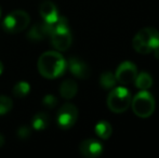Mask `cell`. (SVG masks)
<instances>
[{
	"mask_svg": "<svg viewBox=\"0 0 159 158\" xmlns=\"http://www.w3.org/2000/svg\"><path fill=\"white\" fill-rule=\"evenodd\" d=\"M37 66L41 76L47 79H54L64 74L66 62L59 52L48 51L40 55Z\"/></svg>",
	"mask_w": 159,
	"mask_h": 158,
	"instance_id": "cell-1",
	"label": "cell"
},
{
	"mask_svg": "<svg viewBox=\"0 0 159 158\" xmlns=\"http://www.w3.org/2000/svg\"><path fill=\"white\" fill-rule=\"evenodd\" d=\"M134 50L140 54H148L159 48V33L156 28H142L132 40Z\"/></svg>",
	"mask_w": 159,
	"mask_h": 158,
	"instance_id": "cell-2",
	"label": "cell"
},
{
	"mask_svg": "<svg viewBox=\"0 0 159 158\" xmlns=\"http://www.w3.org/2000/svg\"><path fill=\"white\" fill-rule=\"evenodd\" d=\"M133 113L140 118H148L155 111V100L146 90H142L131 100Z\"/></svg>",
	"mask_w": 159,
	"mask_h": 158,
	"instance_id": "cell-3",
	"label": "cell"
},
{
	"mask_svg": "<svg viewBox=\"0 0 159 158\" xmlns=\"http://www.w3.org/2000/svg\"><path fill=\"white\" fill-rule=\"evenodd\" d=\"M131 94L124 87L111 89L107 97V106L114 113H124L131 104Z\"/></svg>",
	"mask_w": 159,
	"mask_h": 158,
	"instance_id": "cell-4",
	"label": "cell"
},
{
	"mask_svg": "<svg viewBox=\"0 0 159 158\" xmlns=\"http://www.w3.org/2000/svg\"><path fill=\"white\" fill-rule=\"evenodd\" d=\"M30 22V17L27 12L23 10H15L7 15L2 22V27L7 33L16 34L27 28Z\"/></svg>",
	"mask_w": 159,
	"mask_h": 158,
	"instance_id": "cell-5",
	"label": "cell"
},
{
	"mask_svg": "<svg viewBox=\"0 0 159 158\" xmlns=\"http://www.w3.org/2000/svg\"><path fill=\"white\" fill-rule=\"evenodd\" d=\"M78 118V110L74 104H64L57 112V121L62 129H69L76 124Z\"/></svg>",
	"mask_w": 159,
	"mask_h": 158,
	"instance_id": "cell-6",
	"label": "cell"
},
{
	"mask_svg": "<svg viewBox=\"0 0 159 158\" xmlns=\"http://www.w3.org/2000/svg\"><path fill=\"white\" fill-rule=\"evenodd\" d=\"M138 75V68L131 62H122L119 66L117 67L115 74L116 81H118L119 84L127 86L132 82H134V80L136 78Z\"/></svg>",
	"mask_w": 159,
	"mask_h": 158,
	"instance_id": "cell-7",
	"label": "cell"
},
{
	"mask_svg": "<svg viewBox=\"0 0 159 158\" xmlns=\"http://www.w3.org/2000/svg\"><path fill=\"white\" fill-rule=\"evenodd\" d=\"M79 152L82 156L87 158H94L98 157L103 152V145L98 141L93 139L84 140L80 143Z\"/></svg>",
	"mask_w": 159,
	"mask_h": 158,
	"instance_id": "cell-8",
	"label": "cell"
},
{
	"mask_svg": "<svg viewBox=\"0 0 159 158\" xmlns=\"http://www.w3.org/2000/svg\"><path fill=\"white\" fill-rule=\"evenodd\" d=\"M68 68L75 77L80 79H87L90 76V68L82 60L78 57H71L68 61Z\"/></svg>",
	"mask_w": 159,
	"mask_h": 158,
	"instance_id": "cell-9",
	"label": "cell"
},
{
	"mask_svg": "<svg viewBox=\"0 0 159 158\" xmlns=\"http://www.w3.org/2000/svg\"><path fill=\"white\" fill-rule=\"evenodd\" d=\"M39 13L41 15L42 20L46 23H53L57 20L59 17V13H57V9L55 4L50 0H44L40 3L39 7Z\"/></svg>",
	"mask_w": 159,
	"mask_h": 158,
	"instance_id": "cell-10",
	"label": "cell"
},
{
	"mask_svg": "<svg viewBox=\"0 0 159 158\" xmlns=\"http://www.w3.org/2000/svg\"><path fill=\"white\" fill-rule=\"evenodd\" d=\"M77 91H78V86L76 84V81L71 79H67L64 80L62 82L61 87H60V93L61 95L66 100L69 99H73L76 94H77Z\"/></svg>",
	"mask_w": 159,
	"mask_h": 158,
	"instance_id": "cell-11",
	"label": "cell"
},
{
	"mask_svg": "<svg viewBox=\"0 0 159 158\" xmlns=\"http://www.w3.org/2000/svg\"><path fill=\"white\" fill-rule=\"evenodd\" d=\"M50 32H49L48 24L43 22L42 24H37L35 25L32 29L28 33V38L30 40H41L44 36H49Z\"/></svg>",
	"mask_w": 159,
	"mask_h": 158,
	"instance_id": "cell-12",
	"label": "cell"
},
{
	"mask_svg": "<svg viewBox=\"0 0 159 158\" xmlns=\"http://www.w3.org/2000/svg\"><path fill=\"white\" fill-rule=\"evenodd\" d=\"M49 124H50V118H49L48 114H46V113H38L33 117L32 120L33 128L37 131H42L44 129H47Z\"/></svg>",
	"mask_w": 159,
	"mask_h": 158,
	"instance_id": "cell-13",
	"label": "cell"
},
{
	"mask_svg": "<svg viewBox=\"0 0 159 158\" xmlns=\"http://www.w3.org/2000/svg\"><path fill=\"white\" fill-rule=\"evenodd\" d=\"M135 86L138 87L139 89L141 90H147L152 87L153 84V79L152 77L149 76L147 73H141V74L136 75V78H135Z\"/></svg>",
	"mask_w": 159,
	"mask_h": 158,
	"instance_id": "cell-14",
	"label": "cell"
},
{
	"mask_svg": "<svg viewBox=\"0 0 159 158\" xmlns=\"http://www.w3.org/2000/svg\"><path fill=\"white\" fill-rule=\"evenodd\" d=\"M111 126L107 121H100L95 126V133L103 140L108 139L111 135Z\"/></svg>",
	"mask_w": 159,
	"mask_h": 158,
	"instance_id": "cell-15",
	"label": "cell"
},
{
	"mask_svg": "<svg viewBox=\"0 0 159 158\" xmlns=\"http://www.w3.org/2000/svg\"><path fill=\"white\" fill-rule=\"evenodd\" d=\"M100 84L101 86L103 87L104 89L108 90V89H113L115 87L116 84V78H115V75L113 74L111 72H104L100 77Z\"/></svg>",
	"mask_w": 159,
	"mask_h": 158,
	"instance_id": "cell-16",
	"label": "cell"
},
{
	"mask_svg": "<svg viewBox=\"0 0 159 158\" xmlns=\"http://www.w3.org/2000/svg\"><path fill=\"white\" fill-rule=\"evenodd\" d=\"M30 91V86L26 81H20L13 88V95L19 99H23L26 95H28Z\"/></svg>",
	"mask_w": 159,
	"mask_h": 158,
	"instance_id": "cell-17",
	"label": "cell"
},
{
	"mask_svg": "<svg viewBox=\"0 0 159 158\" xmlns=\"http://www.w3.org/2000/svg\"><path fill=\"white\" fill-rule=\"evenodd\" d=\"M13 102L7 95H0V116L8 114L12 110Z\"/></svg>",
	"mask_w": 159,
	"mask_h": 158,
	"instance_id": "cell-18",
	"label": "cell"
},
{
	"mask_svg": "<svg viewBox=\"0 0 159 158\" xmlns=\"http://www.w3.org/2000/svg\"><path fill=\"white\" fill-rule=\"evenodd\" d=\"M42 104L48 108H53L57 105V99L52 94H47L42 99Z\"/></svg>",
	"mask_w": 159,
	"mask_h": 158,
	"instance_id": "cell-19",
	"label": "cell"
},
{
	"mask_svg": "<svg viewBox=\"0 0 159 158\" xmlns=\"http://www.w3.org/2000/svg\"><path fill=\"white\" fill-rule=\"evenodd\" d=\"M17 135H19V138L22 140L27 139V138L30 135V129L26 126L20 127V128L17 129Z\"/></svg>",
	"mask_w": 159,
	"mask_h": 158,
	"instance_id": "cell-20",
	"label": "cell"
},
{
	"mask_svg": "<svg viewBox=\"0 0 159 158\" xmlns=\"http://www.w3.org/2000/svg\"><path fill=\"white\" fill-rule=\"evenodd\" d=\"M3 143H4V138H3V135L0 133V147L3 145Z\"/></svg>",
	"mask_w": 159,
	"mask_h": 158,
	"instance_id": "cell-21",
	"label": "cell"
},
{
	"mask_svg": "<svg viewBox=\"0 0 159 158\" xmlns=\"http://www.w3.org/2000/svg\"><path fill=\"white\" fill-rule=\"evenodd\" d=\"M2 72H3V64H2V62L0 61V75L2 74Z\"/></svg>",
	"mask_w": 159,
	"mask_h": 158,
	"instance_id": "cell-22",
	"label": "cell"
},
{
	"mask_svg": "<svg viewBox=\"0 0 159 158\" xmlns=\"http://www.w3.org/2000/svg\"><path fill=\"white\" fill-rule=\"evenodd\" d=\"M0 16H1V8H0Z\"/></svg>",
	"mask_w": 159,
	"mask_h": 158,
	"instance_id": "cell-23",
	"label": "cell"
}]
</instances>
